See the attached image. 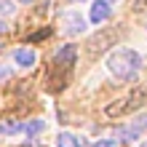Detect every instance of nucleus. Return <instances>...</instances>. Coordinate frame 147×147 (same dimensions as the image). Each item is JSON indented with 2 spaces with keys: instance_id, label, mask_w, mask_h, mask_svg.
Masks as SVG:
<instances>
[{
  "instance_id": "nucleus-8",
  "label": "nucleus",
  "mask_w": 147,
  "mask_h": 147,
  "mask_svg": "<svg viewBox=\"0 0 147 147\" xmlns=\"http://www.w3.org/2000/svg\"><path fill=\"white\" fill-rule=\"evenodd\" d=\"M19 131H22V123H13V120H3V123H0V134L13 136V134H19Z\"/></svg>"
},
{
  "instance_id": "nucleus-12",
  "label": "nucleus",
  "mask_w": 147,
  "mask_h": 147,
  "mask_svg": "<svg viewBox=\"0 0 147 147\" xmlns=\"http://www.w3.org/2000/svg\"><path fill=\"white\" fill-rule=\"evenodd\" d=\"M91 147H115V142H110V139H99V142H94Z\"/></svg>"
},
{
  "instance_id": "nucleus-15",
  "label": "nucleus",
  "mask_w": 147,
  "mask_h": 147,
  "mask_svg": "<svg viewBox=\"0 0 147 147\" xmlns=\"http://www.w3.org/2000/svg\"><path fill=\"white\" fill-rule=\"evenodd\" d=\"M19 3H32V0H19Z\"/></svg>"
},
{
  "instance_id": "nucleus-16",
  "label": "nucleus",
  "mask_w": 147,
  "mask_h": 147,
  "mask_svg": "<svg viewBox=\"0 0 147 147\" xmlns=\"http://www.w3.org/2000/svg\"><path fill=\"white\" fill-rule=\"evenodd\" d=\"M75 3H86V0H75Z\"/></svg>"
},
{
  "instance_id": "nucleus-1",
  "label": "nucleus",
  "mask_w": 147,
  "mask_h": 147,
  "mask_svg": "<svg viewBox=\"0 0 147 147\" xmlns=\"http://www.w3.org/2000/svg\"><path fill=\"white\" fill-rule=\"evenodd\" d=\"M139 67H142V56L136 54L134 48H115L107 56V70L115 78H120V80L134 78L136 72H139Z\"/></svg>"
},
{
  "instance_id": "nucleus-7",
  "label": "nucleus",
  "mask_w": 147,
  "mask_h": 147,
  "mask_svg": "<svg viewBox=\"0 0 147 147\" xmlns=\"http://www.w3.org/2000/svg\"><path fill=\"white\" fill-rule=\"evenodd\" d=\"M22 131L27 134V136H38V134H43V131H46V120H40V118L27 120V123L22 126Z\"/></svg>"
},
{
  "instance_id": "nucleus-6",
  "label": "nucleus",
  "mask_w": 147,
  "mask_h": 147,
  "mask_svg": "<svg viewBox=\"0 0 147 147\" xmlns=\"http://www.w3.org/2000/svg\"><path fill=\"white\" fill-rule=\"evenodd\" d=\"M56 147H83L80 136H75L72 131H62L56 136Z\"/></svg>"
},
{
  "instance_id": "nucleus-17",
  "label": "nucleus",
  "mask_w": 147,
  "mask_h": 147,
  "mask_svg": "<svg viewBox=\"0 0 147 147\" xmlns=\"http://www.w3.org/2000/svg\"><path fill=\"white\" fill-rule=\"evenodd\" d=\"M107 3H110V0H107Z\"/></svg>"
},
{
  "instance_id": "nucleus-5",
  "label": "nucleus",
  "mask_w": 147,
  "mask_h": 147,
  "mask_svg": "<svg viewBox=\"0 0 147 147\" xmlns=\"http://www.w3.org/2000/svg\"><path fill=\"white\" fill-rule=\"evenodd\" d=\"M64 22H67V32L70 35H83L86 32V22L80 19V13H75V11L64 13Z\"/></svg>"
},
{
  "instance_id": "nucleus-10",
  "label": "nucleus",
  "mask_w": 147,
  "mask_h": 147,
  "mask_svg": "<svg viewBox=\"0 0 147 147\" xmlns=\"http://www.w3.org/2000/svg\"><path fill=\"white\" fill-rule=\"evenodd\" d=\"M13 13V5L8 0H0V16H11Z\"/></svg>"
},
{
  "instance_id": "nucleus-11",
  "label": "nucleus",
  "mask_w": 147,
  "mask_h": 147,
  "mask_svg": "<svg viewBox=\"0 0 147 147\" xmlns=\"http://www.w3.org/2000/svg\"><path fill=\"white\" fill-rule=\"evenodd\" d=\"M131 11H134V13H144V11H147V0H134Z\"/></svg>"
},
{
  "instance_id": "nucleus-14",
  "label": "nucleus",
  "mask_w": 147,
  "mask_h": 147,
  "mask_svg": "<svg viewBox=\"0 0 147 147\" xmlns=\"http://www.w3.org/2000/svg\"><path fill=\"white\" fill-rule=\"evenodd\" d=\"M139 147H147V139H144V142H142V144H139Z\"/></svg>"
},
{
  "instance_id": "nucleus-4",
  "label": "nucleus",
  "mask_w": 147,
  "mask_h": 147,
  "mask_svg": "<svg viewBox=\"0 0 147 147\" xmlns=\"http://www.w3.org/2000/svg\"><path fill=\"white\" fill-rule=\"evenodd\" d=\"M35 59H38V54H35L32 48H16V51H13V62H16V67H24V70H27V67L35 64Z\"/></svg>"
},
{
  "instance_id": "nucleus-2",
  "label": "nucleus",
  "mask_w": 147,
  "mask_h": 147,
  "mask_svg": "<svg viewBox=\"0 0 147 147\" xmlns=\"http://www.w3.org/2000/svg\"><path fill=\"white\" fill-rule=\"evenodd\" d=\"M144 99H147V88H136V91H131V94L126 96V102L120 99V105H110V107H107L105 112H107L110 118H115V115H120V112H128V110L139 107Z\"/></svg>"
},
{
  "instance_id": "nucleus-9",
  "label": "nucleus",
  "mask_w": 147,
  "mask_h": 147,
  "mask_svg": "<svg viewBox=\"0 0 147 147\" xmlns=\"http://www.w3.org/2000/svg\"><path fill=\"white\" fill-rule=\"evenodd\" d=\"M118 136H120V139H136V136H139V123H136V126H128V128H118Z\"/></svg>"
},
{
  "instance_id": "nucleus-13",
  "label": "nucleus",
  "mask_w": 147,
  "mask_h": 147,
  "mask_svg": "<svg viewBox=\"0 0 147 147\" xmlns=\"http://www.w3.org/2000/svg\"><path fill=\"white\" fill-rule=\"evenodd\" d=\"M139 126H147V112H144V118L139 120Z\"/></svg>"
},
{
  "instance_id": "nucleus-3",
  "label": "nucleus",
  "mask_w": 147,
  "mask_h": 147,
  "mask_svg": "<svg viewBox=\"0 0 147 147\" xmlns=\"http://www.w3.org/2000/svg\"><path fill=\"white\" fill-rule=\"evenodd\" d=\"M112 16V8L107 0H96V3L91 5V24H102V22H107Z\"/></svg>"
}]
</instances>
